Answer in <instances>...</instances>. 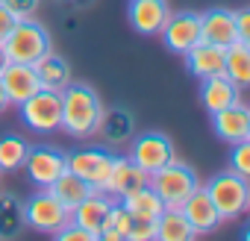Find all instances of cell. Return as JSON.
I'll list each match as a JSON object with an SVG mask.
<instances>
[{"label":"cell","instance_id":"cell-5","mask_svg":"<svg viewBox=\"0 0 250 241\" xmlns=\"http://www.w3.org/2000/svg\"><path fill=\"white\" fill-rule=\"evenodd\" d=\"M68 223H71V212L56 200L50 188H39L24 200V226H30L33 232L53 238Z\"/></svg>","mask_w":250,"mask_h":241},{"label":"cell","instance_id":"cell-19","mask_svg":"<svg viewBox=\"0 0 250 241\" xmlns=\"http://www.w3.org/2000/svg\"><path fill=\"white\" fill-rule=\"evenodd\" d=\"M115 203V197H109L106 191H91L74 212H71V221L74 223H80L83 229H88L91 235H94V241H100L97 235H100V226H103V218H106V212H109V206Z\"/></svg>","mask_w":250,"mask_h":241},{"label":"cell","instance_id":"cell-23","mask_svg":"<svg viewBox=\"0 0 250 241\" xmlns=\"http://www.w3.org/2000/svg\"><path fill=\"white\" fill-rule=\"evenodd\" d=\"M118 203L130 212V218H145V221H156V218L165 212L162 200L156 197V191H153L150 185H142V188H136V191H130V194H124Z\"/></svg>","mask_w":250,"mask_h":241},{"label":"cell","instance_id":"cell-34","mask_svg":"<svg viewBox=\"0 0 250 241\" xmlns=\"http://www.w3.org/2000/svg\"><path fill=\"white\" fill-rule=\"evenodd\" d=\"M15 21H18V18H15V15L6 9V6H0V44H3V41H6V36L12 33Z\"/></svg>","mask_w":250,"mask_h":241},{"label":"cell","instance_id":"cell-26","mask_svg":"<svg viewBox=\"0 0 250 241\" xmlns=\"http://www.w3.org/2000/svg\"><path fill=\"white\" fill-rule=\"evenodd\" d=\"M156 238L159 241H191L197 235H194V229L188 226V221L183 218L180 209H165L156 218Z\"/></svg>","mask_w":250,"mask_h":241},{"label":"cell","instance_id":"cell-6","mask_svg":"<svg viewBox=\"0 0 250 241\" xmlns=\"http://www.w3.org/2000/svg\"><path fill=\"white\" fill-rule=\"evenodd\" d=\"M18 112H21V120L24 127L39 133V136H53L59 133V120H62V100H59V91H47V88H39L36 94H30L24 103H18Z\"/></svg>","mask_w":250,"mask_h":241},{"label":"cell","instance_id":"cell-9","mask_svg":"<svg viewBox=\"0 0 250 241\" xmlns=\"http://www.w3.org/2000/svg\"><path fill=\"white\" fill-rule=\"evenodd\" d=\"M24 171L36 188H50L65 174V153L50 147V144H30L27 159H24Z\"/></svg>","mask_w":250,"mask_h":241},{"label":"cell","instance_id":"cell-10","mask_svg":"<svg viewBox=\"0 0 250 241\" xmlns=\"http://www.w3.org/2000/svg\"><path fill=\"white\" fill-rule=\"evenodd\" d=\"M159 39L171 53H177V56L188 53L200 41V12H188V9L171 12L162 33H159Z\"/></svg>","mask_w":250,"mask_h":241},{"label":"cell","instance_id":"cell-12","mask_svg":"<svg viewBox=\"0 0 250 241\" xmlns=\"http://www.w3.org/2000/svg\"><path fill=\"white\" fill-rule=\"evenodd\" d=\"M168 15H171L168 0H130V9H127L133 30L145 39H156L162 33Z\"/></svg>","mask_w":250,"mask_h":241},{"label":"cell","instance_id":"cell-35","mask_svg":"<svg viewBox=\"0 0 250 241\" xmlns=\"http://www.w3.org/2000/svg\"><path fill=\"white\" fill-rule=\"evenodd\" d=\"M62 6H71V9H91L97 0H59Z\"/></svg>","mask_w":250,"mask_h":241},{"label":"cell","instance_id":"cell-13","mask_svg":"<svg viewBox=\"0 0 250 241\" xmlns=\"http://www.w3.org/2000/svg\"><path fill=\"white\" fill-rule=\"evenodd\" d=\"M180 212L188 221V226L194 229V235H212V232H218L224 226V221H221V215H218V209L209 200V194H206L203 185L180 206Z\"/></svg>","mask_w":250,"mask_h":241},{"label":"cell","instance_id":"cell-8","mask_svg":"<svg viewBox=\"0 0 250 241\" xmlns=\"http://www.w3.org/2000/svg\"><path fill=\"white\" fill-rule=\"evenodd\" d=\"M65 168L77 174L80 180H85L94 191H103L109 168H112V153L103 147H80V150L65 153Z\"/></svg>","mask_w":250,"mask_h":241},{"label":"cell","instance_id":"cell-33","mask_svg":"<svg viewBox=\"0 0 250 241\" xmlns=\"http://www.w3.org/2000/svg\"><path fill=\"white\" fill-rule=\"evenodd\" d=\"M235 30H238V41H250V9L235 12Z\"/></svg>","mask_w":250,"mask_h":241},{"label":"cell","instance_id":"cell-32","mask_svg":"<svg viewBox=\"0 0 250 241\" xmlns=\"http://www.w3.org/2000/svg\"><path fill=\"white\" fill-rule=\"evenodd\" d=\"M53 238H56V241H94V235H91L88 229H83L80 223H74V221H71L68 226H62Z\"/></svg>","mask_w":250,"mask_h":241},{"label":"cell","instance_id":"cell-14","mask_svg":"<svg viewBox=\"0 0 250 241\" xmlns=\"http://www.w3.org/2000/svg\"><path fill=\"white\" fill-rule=\"evenodd\" d=\"M142 185H147V174L130 156H112V168H109V177H106V185H103V191L109 197L121 200L124 194H130Z\"/></svg>","mask_w":250,"mask_h":241},{"label":"cell","instance_id":"cell-37","mask_svg":"<svg viewBox=\"0 0 250 241\" xmlns=\"http://www.w3.org/2000/svg\"><path fill=\"white\" fill-rule=\"evenodd\" d=\"M6 62H9V59H6V50H3V44H0V71L6 68Z\"/></svg>","mask_w":250,"mask_h":241},{"label":"cell","instance_id":"cell-28","mask_svg":"<svg viewBox=\"0 0 250 241\" xmlns=\"http://www.w3.org/2000/svg\"><path fill=\"white\" fill-rule=\"evenodd\" d=\"M27 150H30V141L24 136H3L0 139V171H21L24 168V159H27Z\"/></svg>","mask_w":250,"mask_h":241},{"label":"cell","instance_id":"cell-1","mask_svg":"<svg viewBox=\"0 0 250 241\" xmlns=\"http://www.w3.org/2000/svg\"><path fill=\"white\" fill-rule=\"evenodd\" d=\"M59 100H62L59 133H65V136H71L77 141L94 139L97 127H100V118H103V100H100V94L91 85L71 80L59 91Z\"/></svg>","mask_w":250,"mask_h":241},{"label":"cell","instance_id":"cell-21","mask_svg":"<svg viewBox=\"0 0 250 241\" xmlns=\"http://www.w3.org/2000/svg\"><path fill=\"white\" fill-rule=\"evenodd\" d=\"M36 77H39V85L47 88V91H62L74 77H71V62L65 56H59L56 50L44 53L36 65Z\"/></svg>","mask_w":250,"mask_h":241},{"label":"cell","instance_id":"cell-11","mask_svg":"<svg viewBox=\"0 0 250 241\" xmlns=\"http://www.w3.org/2000/svg\"><path fill=\"white\" fill-rule=\"evenodd\" d=\"M212 133L224 144H238L250 139V109L241 97L229 103L227 109L212 112Z\"/></svg>","mask_w":250,"mask_h":241},{"label":"cell","instance_id":"cell-20","mask_svg":"<svg viewBox=\"0 0 250 241\" xmlns=\"http://www.w3.org/2000/svg\"><path fill=\"white\" fill-rule=\"evenodd\" d=\"M238 97H241V88H238L232 80H227L224 74L200 80V103H203V109H206L209 115L227 109V106L235 103Z\"/></svg>","mask_w":250,"mask_h":241},{"label":"cell","instance_id":"cell-39","mask_svg":"<svg viewBox=\"0 0 250 241\" xmlns=\"http://www.w3.org/2000/svg\"><path fill=\"white\" fill-rule=\"evenodd\" d=\"M39 3H42V0H39Z\"/></svg>","mask_w":250,"mask_h":241},{"label":"cell","instance_id":"cell-16","mask_svg":"<svg viewBox=\"0 0 250 241\" xmlns=\"http://www.w3.org/2000/svg\"><path fill=\"white\" fill-rule=\"evenodd\" d=\"M200 39L218 47H229L232 41H238V30H235V12L229 9H206L200 12Z\"/></svg>","mask_w":250,"mask_h":241},{"label":"cell","instance_id":"cell-25","mask_svg":"<svg viewBox=\"0 0 250 241\" xmlns=\"http://www.w3.org/2000/svg\"><path fill=\"white\" fill-rule=\"evenodd\" d=\"M24 229V200L15 191H0V238H15Z\"/></svg>","mask_w":250,"mask_h":241},{"label":"cell","instance_id":"cell-30","mask_svg":"<svg viewBox=\"0 0 250 241\" xmlns=\"http://www.w3.org/2000/svg\"><path fill=\"white\" fill-rule=\"evenodd\" d=\"M127 241H156V221H145V218H133L130 223V235Z\"/></svg>","mask_w":250,"mask_h":241},{"label":"cell","instance_id":"cell-31","mask_svg":"<svg viewBox=\"0 0 250 241\" xmlns=\"http://www.w3.org/2000/svg\"><path fill=\"white\" fill-rule=\"evenodd\" d=\"M0 6H6L18 21L21 18H33L39 9V0H0Z\"/></svg>","mask_w":250,"mask_h":241},{"label":"cell","instance_id":"cell-38","mask_svg":"<svg viewBox=\"0 0 250 241\" xmlns=\"http://www.w3.org/2000/svg\"><path fill=\"white\" fill-rule=\"evenodd\" d=\"M0 180H3V171H0Z\"/></svg>","mask_w":250,"mask_h":241},{"label":"cell","instance_id":"cell-7","mask_svg":"<svg viewBox=\"0 0 250 241\" xmlns=\"http://www.w3.org/2000/svg\"><path fill=\"white\" fill-rule=\"evenodd\" d=\"M130 159L145 171V174H153L159 168H165L168 162L177 159V150H174V141L165 136V133H142L133 139V147H130Z\"/></svg>","mask_w":250,"mask_h":241},{"label":"cell","instance_id":"cell-24","mask_svg":"<svg viewBox=\"0 0 250 241\" xmlns=\"http://www.w3.org/2000/svg\"><path fill=\"white\" fill-rule=\"evenodd\" d=\"M50 191L56 194V200H59L68 212H74V209H77V206H80V203H83V200L94 191V188H91L85 180H80L77 174H71V171L65 168V174H62V177L50 185Z\"/></svg>","mask_w":250,"mask_h":241},{"label":"cell","instance_id":"cell-3","mask_svg":"<svg viewBox=\"0 0 250 241\" xmlns=\"http://www.w3.org/2000/svg\"><path fill=\"white\" fill-rule=\"evenodd\" d=\"M147 185L156 191V197L162 200L165 209H180L197 188H200V177L191 165L186 162H168L165 168L147 174Z\"/></svg>","mask_w":250,"mask_h":241},{"label":"cell","instance_id":"cell-15","mask_svg":"<svg viewBox=\"0 0 250 241\" xmlns=\"http://www.w3.org/2000/svg\"><path fill=\"white\" fill-rule=\"evenodd\" d=\"M0 82H3V91H6L12 106L24 103L30 94H36L42 88L39 77H36V68L33 65H21V62H6V68L0 71Z\"/></svg>","mask_w":250,"mask_h":241},{"label":"cell","instance_id":"cell-27","mask_svg":"<svg viewBox=\"0 0 250 241\" xmlns=\"http://www.w3.org/2000/svg\"><path fill=\"white\" fill-rule=\"evenodd\" d=\"M130 223H133L130 212L115 200V203L109 206L106 218H103V226H100V235H97V238H103V241H127V235H130Z\"/></svg>","mask_w":250,"mask_h":241},{"label":"cell","instance_id":"cell-22","mask_svg":"<svg viewBox=\"0 0 250 241\" xmlns=\"http://www.w3.org/2000/svg\"><path fill=\"white\" fill-rule=\"evenodd\" d=\"M224 77L232 80L241 91L250 85V41H232L224 47Z\"/></svg>","mask_w":250,"mask_h":241},{"label":"cell","instance_id":"cell-17","mask_svg":"<svg viewBox=\"0 0 250 241\" xmlns=\"http://www.w3.org/2000/svg\"><path fill=\"white\" fill-rule=\"evenodd\" d=\"M97 136L109 144H127L136 136V115L127 106H109V109L103 106Z\"/></svg>","mask_w":250,"mask_h":241},{"label":"cell","instance_id":"cell-18","mask_svg":"<svg viewBox=\"0 0 250 241\" xmlns=\"http://www.w3.org/2000/svg\"><path fill=\"white\" fill-rule=\"evenodd\" d=\"M183 56H186L188 74L197 77V80L224 74V47H218V44H209V41L200 39V41H197L188 53H183Z\"/></svg>","mask_w":250,"mask_h":241},{"label":"cell","instance_id":"cell-4","mask_svg":"<svg viewBox=\"0 0 250 241\" xmlns=\"http://www.w3.org/2000/svg\"><path fill=\"white\" fill-rule=\"evenodd\" d=\"M203 188H206L209 200L215 203V209H218V215H221L224 223L238 221L250 209V180L247 177H238L229 168L221 171V174H215Z\"/></svg>","mask_w":250,"mask_h":241},{"label":"cell","instance_id":"cell-2","mask_svg":"<svg viewBox=\"0 0 250 241\" xmlns=\"http://www.w3.org/2000/svg\"><path fill=\"white\" fill-rule=\"evenodd\" d=\"M3 50H6L9 62L36 65L44 53L53 50V36H50V30L42 21H36V15L33 18H21V21H15L12 33L6 36Z\"/></svg>","mask_w":250,"mask_h":241},{"label":"cell","instance_id":"cell-36","mask_svg":"<svg viewBox=\"0 0 250 241\" xmlns=\"http://www.w3.org/2000/svg\"><path fill=\"white\" fill-rule=\"evenodd\" d=\"M9 106H12V103H9V97H6V91H3V82H0V115H3Z\"/></svg>","mask_w":250,"mask_h":241},{"label":"cell","instance_id":"cell-29","mask_svg":"<svg viewBox=\"0 0 250 241\" xmlns=\"http://www.w3.org/2000/svg\"><path fill=\"white\" fill-rule=\"evenodd\" d=\"M229 147H232V153H229V171H235L238 177L250 180V139L238 141V144H229Z\"/></svg>","mask_w":250,"mask_h":241}]
</instances>
